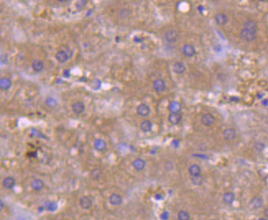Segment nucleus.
I'll use <instances>...</instances> for the list:
<instances>
[{"label": "nucleus", "instance_id": "nucleus-1", "mask_svg": "<svg viewBox=\"0 0 268 220\" xmlns=\"http://www.w3.org/2000/svg\"><path fill=\"white\" fill-rule=\"evenodd\" d=\"M257 34V25L256 21L253 20H248L245 24L243 30L241 31L240 36L241 38L247 42H252L256 40Z\"/></svg>", "mask_w": 268, "mask_h": 220}, {"label": "nucleus", "instance_id": "nucleus-2", "mask_svg": "<svg viewBox=\"0 0 268 220\" xmlns=\"http://www.w3.org/2000/svg\"><path fill=\"white\" fill-rule=\"evenodd\" d=\"M201 122L206 127H211L216 122V117L212 113H206L201 117Z\"/></svg>", "mask_w": 268, "mask_h": 220}, {"label": "nucleus", "instance_id": "nucleus-3", "mask_svg": "<svg viewBox=\"0 0 268 220\" xmlns=\"http://www.w3.org/2000/svg\"><path fill=\"white\" fill-rule=\"evenodd\" d=\"M137 113L142 117H147L151 113V108L145 103L140 104L137 108Z\"/></svg>", "mask_w": 268, "mask_h": 220}, {"label": "nucleus", "instance_id": "nucleus-4", "mask_svg": "<svg viewBox=\"0 0 268 220\" xmlns=\"http://www.w3.org/2000/svg\"><path fill=\"white\" fill-rule=\"evenodd\" d=\"M153 88L156 92H164V90H166V83L162 79H156L153 82Z\"/></svg>", "mask_w": 268, "mask_h": 220}, {"label": "nucleus", "instance_id": "nucleus-5", "mask_svg": "<svg viewBox=\"0 0 268 220\" xmlns=\"http://www.w3.org/2000/svg\"><path fill=\"white\" fill-rule=\"evenodd\" d=\"M183 53L184 54V56H186L187 58H192L197 53L196 48L195 47L192 45V44H187L184 45L183 47Z\"/></svg>", "mask_w": 268, "mask_h": 220}, {"label": "nucleus", "instance_id": "nucleus-6", "mask_svg": "<svg viewBox=\"0 0 268 220\" xmlns=\"http://www.w3.org/2000/svg\"><path fill=\"white\" fill-rule=\"evenodd\" d=\"M164 38H165V40H166L167 42L170 43V44H174V43H175L177 40H178L179 35H178V33L175 31L170 30V31H168L165 33Z\"/></svg>", "mask_w": 268, "mask_h": 220}, {"label": "nucleus", "instance_id": "nucleus-7", "mask_svg": "<svg viewBox=\"0 0 268 220\" xmlns=\"http://www.w3.org/2000/svg\"><path fill=\"white\" fill-rule=\"evenodd\" d=\"M72 109L73 112L76 114H81L84 112L86 109V105L83 102L81 101H77V102H74L72 104Z\"/></svg>", "mask_w": 268, "mask_h": 220}, {"label": "nucleus", "instance_id": "nucleus-8", "mask_svg": "<svg viewBox=\"0 0 268 220\" xmlns=\"http://www.w3.org/2000/svg\"><path fill=\"white\" fill-rule=\"evenodd\" d=\"M262 205H263V200L259 196H256V197L252 198L251 201L249 202V206L252 209H260Z\"/></svg>", "mask_w": 268, "mask_h": 220}, {"label": "nucleus", "instance_id": "nucleus-9", "mask_svg": "<svg viewBox=\"0 0 268 220\" xmlns=\"http://www.w3.org/2000/svg\"><path fill=\"white\" fill-rule=\"evenodd\" d=\"M182 105L178 101H172L170 102L168 106V109L173 113H179L182 111Z\"/></svg>", "mask_w": 268, "mask_h": 220}, {"label": "nucleus", "instance_id": "nucleus-10", "mask_svg": "<svg viewBox=\"0 0 268 220\" xmlns=\"http://www.w3.org/2000/svg\"><path fill=\"white\" fill-rule=\"evenodd\" d=\"M80 206L83 209H88L92 206V200L91 197L87 196H84L81 197L80 199Z\"/></svg>", "mask_w": 268, "mask_h": 220}, {"label": "nucleus", "instance_id": "nucleus-11", "mask_svg": "<svg viewBox=\"0 0 268 220\" xmlns=\"http://www.w3.org/2000/svg\"><path fill=\"white\" fill-rule=\"evenodd\" d=\"M173 71L178 75L184 74V72H186V66L182 62H176L173 65Z\"/></svg>", "mask_w": 268, "mask_h": 220}, {"label": "nucleus", "instance_id": "nucleus-12", "mask_svg": "<svg viewBox=\"0 0 268 220\" xmlns=\"http://www.w3.org/2000/svg\"><path fill=\"white\" fill-rule=\"evenodd\" d=\"M12 80L8 77H2L0 79V88L2 90H8L12 87Z\"/></svg>", "mask_w": 268, "mask_h": 220}, {"label": "nucleus", "instance_id": "nucleus-13", "mask_svg": "<svg viewBox=\"0 0 268 220\" xmlns=\"http://www.w3.org/2000/svg\"><path fill=\"white\" fill-rule=\"evenodd\" d=\"M94 148L98 151H104L107 149V143L103 139H96L94 141Z\"/></svg>", "mask_w": 268, "mask_h": 220}, {"label": "nucleus", "instance_id": "nucleus-14", "mask_svg": "<svg viewBox=\"0 0 268 220\" xmlns=\"http://www.w3.org/2000/svg\"><path fill=\"white\" fill-rule=\"evenodd\" d=\"M224 135V138L226 140H233L235 139L237 133L234 129L233 128H227L225 129L223 132Z\"/></svg>", "mask_w": 268, "mask_h": 220}, {"label": "nucleus", "instance_id": "nucleus-15", "mask_svg": "<svg viewBox=\"0 0 268 220\" xmlns=\"http://www.w3.org/2000/svg\"><path fill=\"white\" fill-rule=\"evenodd\" d=\"M183 116L181 113H173L171 112L169 116L168 119L169 122L173 125H178L179 123H180V122L182 121Z\"/></svg>", "mask_w": 268, "mask_h": 220}, {"label": "nucleus", "instance_id": "nucleus-16", "mask_svg": "<svg viewBox=\"0 0 268 220\" xmlns=\"http://www.w3.org/2000/svg\"><path fill=\"white\" fill-rule=\"evenodd\" d=\"M32 69L36 72H40L43 71L44 68V62L40 59H35L31 63Z\"/></svg>", "mask_w": 268, "mask_h": 220}, {"label": "nucleus", "instance_id": "nucleus-17", "mask_svg": "<svg viewBox=\"0 0 268 220\" xmlns=\"http://www.w3.org/2000/svg\"><path fill=\"white\" fill-rule=\"evenodd\" d=\"M55 58H56V59L59 63H66L67 61L70 58L69 56H68V53L66 52V51H64V50H59V51H58L56 53V54H55Z\"/></svg>", "mask_w": 268, "mask_h": 220}, {"label": "nucleus", "instance_id": "nucleus-18", "mask_svg": "<svg viewBox=\"0 0 268 220\" xmlns=\"http://www.w3.org/2000/svg\"><path fill=\"white\" fill-rule=\"evenodd\" d=\"M132 166L137 171H142L146 167V161L141 158H138L132 162Z\"/></svg>", "mask_w": 268, "mask_h": 220}, {"label": "nucleus", "instance_id": "nucleus-19", "mask_svg": "<svg viewBox=\"0 0 268 220\" xmlns=\"http://www.w3.org/2000/svg\"><path fill=\"white\" fill-rule=\"evenodd\" d=\"M215 21L216 24L219 26H224L228 22V16L224 13H218L215 16Z\"/></svg>", "mask_w": 268, "mask_h": 220}, {"label": "nucleus", "instance_id": "nucleus-20", "mask_svg": "<svg viewBox=\"0 0 268 220\" xmlns=\"http://www.w3.org/2000/svg\"><path fill=\"white\" fill-rule=\"evenodd\" d=\"M3 185L6 189H12L16 185V180L12 177H7L4 178Z\"/></svg>", "mask_w": 268, "mask_h": 220}, {"label": "nucleus", "instance_id": "nucleus-21", "mask_svg": "<svg viewBox=\"0 0 268 220\" xmlns=\"http://www.w3.org/2000/svg\"><path fill=\"white\" fill-rule=\"evenodd\" d=\"M123 200H124L123 197L119 194H116V193L112 194L109 197V202L113 205H120L123 203Z\"/></svg>", "mask_w": 268, "mask_h": 220}, {"label": "nucleus", "instance_id": "nucleus-22", "mask_svg": "<svg viewBox=\"0 0 268 220\" xmlns=\"http://www.w3.org/2000/svg\"><path fill=\"white\" fill-rule=\"evenodd\" d=\"M31 185L32 189L36 192H40L41 190H43L44 187V182L41 179H35L34 181H32Z\"/></svg>", "mask_w": 268, "mask_h": 220}, {"label": "nucleus", "instance_id": "nucleus-23", "mask_svg": "<svg viewBox=\"0 0 268 220\" xmlns=\"http://www.w3.org/2000/svg\"><path fill=\"white\" fill-rule=\"evenodd\" d=\"M188 172L191 177H196L198 175H201L202 173V169H201L200 166L197 164H192L191 165L189 168H188Z\"/></svg>", "mask_w": 268, "mask_h": 220}, {"label": "nucleus", "instance_id": "nucleus-24", "mask_svg": "<svg viewBox=\"0 0 268 220\" xmlns=\"http://www.w3.org/2000/svg\"><path fill=\"white\" fill-rule=\"evenodd\" d=\"M235 199V195L232 192H226L223 196V201L225 204H231Z\"/></svg>", "mask_w": 268, "mask_h": 220}, {"label": "nucleus", "instance_id": "nucleus-25", "mask_svg": "<svg viewBox=\"0 0 268 220\" xmlns=\"http://www.w3.org/2000/svg\"><path fill=\"white\" fill-rule=\"evenodd\" d=\"M140 127L142 131L144 132H149L152 131V122L150 120L143 121L140 125Z\"/></svg>", "mask_w": 268, "mask_h": 220}, {"label": "nucleus", "instance_id": "nucleus-26", "mask_svg": "<svg viewBox=\"0 0 268 220\" xmlns=\"http://www.w3.org/2000/svg\"><path fill=\"white\" fill-rule=\"evenodd\" d=\"M103 175V172L102 171L99 169V168H96V169H93L91 172V177L94 181H99L100 180V178L102 177Z\"/></svg>", "mask_w": 268, "mask_h": 220}, {"label": "nucleus", "instance_id": "nucleus-27", "mask_svg": "<svg viewBox=\"0 0 268 220\" xmlns=\"http://www.w3.org/2000/svg\"><path fill=\"white\" fill-rule=\"evenodd\" d=\"M101 85H102L101 80H100V79H98V78H95V79H93V80H91L90 87H91L92 90H100V89L101 88Z\"/></svg>", "mask_w": 268, "mask_h": 220}, {"label": "nucleus", "instance_id": "nucleus-28", "mask_svg": "<svg viewBox=\"0 0 268 220\" xmlns=\"http://www.w3.org/2000/svg\"><path fill=\"white\" fill-rule=\"evenodd\" d=\"M191 181H192V184H194L195 186H201L203 183L204 179H203V177L201 174V175L196 177H191Z\"/></svg>", "mask_w": 268, "mask_h": 220}, {"label": "nucleus", "instance_id": "nucleus-29", "mask_svg": "<svg viewBox=\"0 0 268 220\" xmlns=\"http://www.w3.org/2000/svg\"><path fill=\"white\" fill-rule=\"evenodd\" d=\"M45 104L49 108H55L58 105V102L57 100L54 98V97H48L46 100H45Z\"/></svg>", "mask_w": 268, "mask_h": 220}, {"label": "nucleus", "instance_id": "nucleus-30", "mask_svg": "<svg viewBox=\"0 0 268 220\" xmlns=\"http://www.w3.org/2000/svg\"><path fill=\"white\" fill-rule=\"evenodd\" d=\"M178 219H179V220H189L190 219V214L185 210H181L178 214Z\"/></svg>", "mask_w": 268, "mask_h": 220}, {"label": "nucleus", "instance_id": "nucleus-31", "mask_svg": "<svg viewBox=\"0 0 268 220\" xmlns=\"http://www.w3.org/2000/svg\"><path fill=\"white\" fill-rule=\"evenodd\" d=\"M88 1L86 0H80V1H77L76 4V8L77 9H82V8L86 7V5L87 4Z\"/></svg>", "mask_w": 268, "mask_h": 220}, {"label": "nucleus", "instance_id": "nucleus-32", "mask_svg": "<svg viewBox=\"0 0 268 220\" xmlns=\"http://www.w3.org/2000/svg\"><path fill=\"white\" fill-rule=\"evenodd\" d=\"M1 63L3 64L8 63V55L7 53H3L1 55Z\"/></svg>", "mask_w": 268, "mask_h": 220}, {"label": "nucleus", "instance_id": "nucleus-33", "mask_svg": "<svg viewBox=\"0 0 268 220\" xmlns=\"http://www.w3.org/2000/svg\"><path fill=\"white\" fill-rule=\"evenodd\" d=\"M63 76L65 78H69L71 76V71L69 69H65L63 72Z\"/></svg>", "mask_w": 268, "mask_h": 220}, {"label": "nucleus", "instance_id": "nucleus-34", "mask_svg": "<svg viewBox=\"0 0 268 220\" xmlns=\"http://www.w3.org/2000/svg\"><path fill=\"white\" fill-rule=\"evenodd\" d=\"M264 146H265L264 145L262 144V143H257V144L256 145V150L261 151V150H262L264 149Z\"/></svg>", "mask_w": 268, "mask_h": 220}, {"label": "nucleus", "instance_id": "nucleus-35", "mask_svg": "<svg viewBox=\"0 0 268 220\" xmlns=\"http://www.w3.org/2000/svg\"><path fill=\"white\" fill-rule=\"evenodd\" d=\"M133 40H134V41H135V42H137V43H139V42H142V41L143 40L142 39H140V38H139L138 36H135Z\"/></svg>", "mask_w": 268, "mask_h": 220}, {"label": "nucleus", "instance_id": "nucleus-36", "mask_svg": "<svg viewBox=\"0 0 268 220\" xmlns=\"http://www.w3.org/2000/svg\"><path fill=\"white\" fill-rule=\"evenodd\" d=\"M0 204H1V210H2L4 207V202H3V200H0Z\"/></svg>", "mask_w": 268, "mask_h": 220}, {"label": "nucleus", "instance_id": "nucleus-37", "mask_svg": "<svg viewBox=\"0 0 268 220\" xmlns=\"http://www.w3.org/2000/svg\"><path fill=\"white\" fill-rule=\"evenodd\" d=\"M92 13V10H88V12L86 13V16H89L90 15H91Z\"/></svg>", "mask_w": 268, "mask_h": 220}, {"label": "nucleus", "instance_id": "nucleus-38", "mask_svg": "<svg viewBox=\"0 0 268 220\" xmlns=\"http://www.w3.org/2000/svg\"><path fill=\"white\" fill-rule=\"evenodd\" d=\"M115 41H116L117 43H119L120 41V37L119 36H116V38H115Z\"/></svg>", "mask_w": 268, "mask_h": 220}, {"label": "nucleus", "instance_id": "nucleus-39", "mask_svg": "<svg viewBox=\"0 0 268 220\" xmlns=\"http://www.w3.org/2000/svg\"><path fill=\"white\" fill-rule=\"evenodd\" d=\"M212 220H216V219H212Z\"/></svg>", "mask_w": 268, "mask_h": 220}]
</instances>
